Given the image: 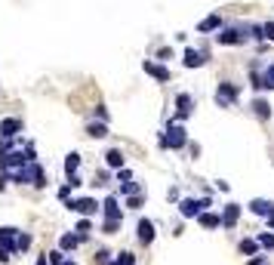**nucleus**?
<instances>
[{
    "mask_svg": "<svg viewBox=\"0 0 274 265\" xmlns=\"http://www.w3.org/2000/svg\"><path fill=\"white\" fill-rule=\"evenodd\" d=\"M247 31H250L247 25H231V28H222V31L216 34V43H219V46H244V43H247V37H250Z\"/></svg>",
    "mask_w": 274,
    "mask_h": 265,
    "instance_id": "nucleus-1",
    "label": "nucleus"
},
{
    "mask_svg": "<svg viewBox=\"0 0 274 265\" xmlns=\"http://www.w3.org/2000/svg\"><path fill=\"white\" fill-rule=\"evenodd\" d=\"M210 207H213L210 198H197V201H194V198H182V201H179V216H182V219H197L200 213H207Z\"/></svg>",
    "mask_w": 274,
    "mask_h": 265,
    "instance_id": "nucleus-2",
    "label": "nucleus"
},
{
    "mask_svg": "<svg viewBox=\"0 0 274 265\" xmlns=\"http://www.w3.org/2000/svg\"><path fill=\"white\" fill-rule=\"evenodd\" d=\"M65 210H71V213H77V216H89L93 219L96 213H102V204L96 198H71L65 204Z\"/></svg>",
    "mask_w": 274,
    "mask_h": 265,
    "instance_id": "nucleus-3",
    "label": "nucleus"
},
{
    "mask_svg": "<svg viewBox=\"0 0 274 265\" xmlns=\"http://www.w3.org/2000/svg\"><path fill=\"white\" fill-rule=\"evenodd\" d=\"M163 136H167V148H170V151H182V148L188 145V130L182 127V123H173V120H170Z\"/></svg>",
    "mask_w": 274,
    "mask_h": 265,
    "instance_id": "nucleus-4",
    "label": "nucleus"
},
{
    "mask_svg": "<svg viewBox=\"0 0 274 265\" xmlns=\"http://www.w3.org/2000/svg\"><path fill=\"white\" fill-rule=\"evenodd\" d=\"M237 96H241V86L231 83V80H222L216 86V105L219 108H231V105L237 102Z\"/></svg>",
    "mask_w": 274,
    "mask_h": 265,
    "instance_id": "nucleus-5",
    "label": "nucleus"
},
{
    "mask_svg": "<svg viewBox=\"0 0 274 265\" xmlns=\"http://www.w3.org/2000/svg\"><path fill=\"white\" fill-rule=\"evenodd\" d=\"M31 161H28V154L25 151H0V170L3 173H9V170H22V167H28Z\"/></svg>",
    "mask_w": 274,
    "mask_h": 265,
    "instance_id": "nucleus-6",
    "label": "nucleus"
},
{
    "mask_svg": "<svg viewBox=\"0 0 274 265\" xmlns=\"http://www.w3.org/2000/svg\"><path fill=\"white\" fill-rule=\"evenodd\" d=\"M194 114V96L191 93H179L176 96V114L170 117L173 123H182V120H188Z\"/></svg>",
    "mask_w": 274,
    "mask_h": 265,
    "instance_id": "nucleus-7",
    "label": "nucleus"
},
{
    "mask_svg": "<svg viewBox=\"0 0 274 265\" xmlns=\"http://www.w3.org/2000/svg\"><path fill=\"white\" fill-rule=\"evenodd\" d=\"M142 71H145V74H151L157 83H167V80L173 77V74H170V68H167V65H160V62H154V59H145V62H142Z\"/></svg>",
    "mask_w": 274,
    "mask_h": 265,
    "instance_id": "nucleus-8",
    "label": "nucleus"
},
{
    "mask_svg": "<svg viewBox=\"0 0 274 265\" xmlns=\"http://www.w3.org/2000/svg\"><path fill=\"white\" fill-rule=\"evenodd\" d=\"M0 247H6L9 253H19V228L15 225H0Z\"/></svg>",
    "mask_w": 274,
    "mask_h": 265,
    "instance_id": "nucleus-9",
    "label": "nucleus"
},
{
    "mask_svg": "<svg viewBox=\"0 0 274 265\" xmlns=\"http://www.w3.org/2000/svg\"><path fill=\"white\" fill-rule=\"evenodd\" d=\"M22 130H25L22 117H3L0 120V139H19Z\"/></svg>",
    "mask_w": 274,
    "mask_h": 265,
    "instance_id": "nucleus-10",
    "label": "nucleus"
},
{
    "mask_svg": "<svg viewBox=\"0 0 274 265\" xmlns=\"http://www.w3.org/2000/svg\"><path fill=\"white\" fill-rule=\"evenodd\" d=\"M154 235H157V232H154V222H151V219H139V222H136V241H139L142 247H151V244H154Z\"/></svg>",
    "mask_w": 274,
    "mask_h": 265,
    "instance_id": "nucleus-11",
    "label": "nucleus"
},
{
    "mask_svg": "<svg viewBox=\"0 0 274 265\" xmlns=\"http://www.w3.org/2000/svg\"><path fill=\"white\" fill-rule=\"evenodd\" d=\"M250 213L259 216V219L274 216V201H268V198H253V201H250Z\"/></svg>",
    "mask_w": 274,
    "mask_h": 265,
    "instance_id": "nucleus-12",
    "label": "nucleus"
},
{
    "mask_svg": "<svg viewBox=\"0 0 274 265\" xmlns=\"http://www.w3.org/2000/svg\"><path fill=\"white\" fill-rule=\"evenodd\" d=\"M222 28H225V19H222L219 12H210L207 19L197 22V31H200V34H213V31H222Z\"/></svg>",
    "mask_w": 274,
    "mask_h": 265,
    "instance_id": "nucleus-13",
    "label": "nucleus"
},
{
    "mask_svg": "<svg viewBox=\"0 0 274 265\" xmlns=\"http://www.w3.org/2000/svg\"><path fill=\"white\" fill-rule=\"evenodd\" d=\"M102 216L105 219H123V210H120L117 194H108V198L102 201Z\"/></svg>",
    "mask_w": 274,
    "mask_h": 265,
    "instance_id": "nucleus-14",
    "label": "nucleus"
},
{
    "mask_svg": "<svg viewBox=\"0 0 274 265\" xmlns=\"http://www.w3.org/2000/svg\"><path fill=\"white\" fill-rule=\"evenodd\" d=\"M241 213H244L241 204H225L222 207V228H234L237 219H241Z\"/></svg>",
    "mask_w": 274,
    "mask_h": 265,
    "instance_id": "nucleus-15",
    "label": "nucleus"
},
{
    "mask_svg": "<svg viewBox=\"0 0 274 265\" xmlns=\"http://www.w3.org/2000/svg\"><path fill=\"white\" fill-rule=\"evenodd\" d=\"M250 86H253L256 93L268 90V86H265V68H262L259 62H253V65H250Z\"/></svg>",
    "mask_w": 274,
    "mask_h": 265,
    "instance_id": "nucleus-16",
    "label": "nucleus"
},
{
    "mask_svg": "<svg viewBox=\"0 0 274 265\" xmlns=\"http://www.w3.org/2000/svg\"><path fill=\"white\" fill-rule=\"evenodd\" d=\"M197 225H200V228H207V232H216V228L222 225V213H213V210H207V213H200V216H197Z\"/></svg>",
    "mask_w": 274,
    "mask_h": 265,
    "instance_id": "nucleus-17",
    "label": "nucleus"
},
{
    "mask_svg": "<svg viewBox=\"0 0 274 265\" xmlns=\"http://www.w3.org/2000/svg\"><path fill=\"white\" fill-rule=\"evenodd\" d=\"M253 114L259 117L262 123H265V120H271V102H268L265 96H256V99H253Z\"/></svg>",
    "mask_w": 274,
    "mask_h": 265,
    "instance_id": "nucleus-18",
    "label": "nucleus"
},
{
    "mask_svg": "<svg viewBox=\"0 0 274 265\" xmlns=\"http://www.w3.org/2000/svg\"><path fill=\"white\" fill-rule=\"evenodd\" d=\"M80 244H83V238H80L77 232H65V235L59 238V250H65V253H74Z\"/></svg>",
    "mask_w": 274,
    "mask_h": 265,
    "instance_id": "nucleus-19",
    "label": "nucleus"
},
{
    "mask_svg": "<svg viewBox=\"0 0 274 265\" xmlns=\"http://www.w3.org/2000/svg\"><path fill=\"white\" fill-rule=\"evenodd\" d=\"M204 62H207V56H204L200 49H194V46H188L185 56H182V65H185V68H200Z\"/></svg>",
    "mask_w": 274,
    "mask_h": 265,
    "instance_id": "nucleus-20",
    "label": "nucleus"
},
{
    "mask_svg": "<svg viewBox=\"0 0 274 265\" xmlns=\"http://www.w3.org/2000/svg\"><path fill=\"white\" fill-rule=\"evenodd\" d=\"M105 164H108V170H123L126 157H123L120 148H108V151H105Z\"/></svg>",
    "mask_w": 274,
    "mask_h": 265,
    "instance_id": "nucleus-21",
    "label": "nucleus"
},
{
    "mask_svg": "<svg viewBox=\"0 0 274 265\" xmlns=\"http://www.w3.org/2000/svg\"><path fill=\"white\" fill-rule=\"evenodd\" d=\"M259 250H262V244L256 238H244L241 244H237V253L241 256H259Z\"/></svg>",
    "mask_w": 274,
    "mask_h": 265,
    "instance_id": "nucleus-22",
    "label": "nucleus"
},
{
    "mask_svg": "<svg viewBox=\"0 0 274 265\" xmlns=\"http://www.w3.org/2000/svg\"><path fill=\"white\" fill-rule=\"evenodd\" d=\"M31 185H34V188H43V185H46V170H43L37 161L31 164Z\"/></svg>",
    "mask_w": 274,
    "mask_h": 265,
    "instance_id": "nucleus-23",
    "label": "nucleus"
},
{
    "mask_svg": "<svg viewBox=\"0 0 274 265\" xmlns=\"http://www.w3.org/2000/svg\"><path fill=\"white\" fill-rule=\"evenodd\" d=\"M86 136H89V139H105V136H108V127H105L102 120H99V123L93 120V123H86Z\"/></svg>",
    "mask_w": 274,
    "mask_h": 265,
    "instance_id": "nucleus-24",
    "label": "nucleus"
},
{
    "mask_svg": "<svg viewBox=\"0 0 274 265\" xmlns=\"http://www.w3.org/2000/svg\"><path fill=\"white\" fill-rule=\"evenodd\" d=\"M93 228H96V225H93V219H89V216H83V219H80V222L74 225V232H77V235H80V238L86 241L89 235H93Z\"/></svg>",
    "mask_w": 274,
    "mask_h": 265,
    "instance_id": "nucleus-25",
    "label": "nucleus"
},
{
    "mask_svg": "<svg viewBox=\"0 0 274 265\" xmlns=\"http://www.w3.org/2000/svg\"><path fill=\"white\" fill-rule=\"evenodd\" d=\"M77 167H80V154H77V151H71V154L65 157V176H74Z\"/></svg>",
    "mask_w": 274,
    "mask_h": 265,
    "instance_id": "nucleus-26",
    "label": "nucleus"
},
{
    "mask_svg": "<svg viewBox=\"0 0 274 265\" xmlns=\"http://www.w3.org/2000/svg\"><path fill=\"white\" fill-rule=\"evenodd\" d=\"M120 225H123V219H102V235H117L120 232Z\"/></svg>",
    "mask_w": 274,
    "mask_h": 265,
    "instance_id": "nucleus-27",
    "label": "nucleus"
},
{
    "mask_svg": "<svg viewBox=\"0 0 274 265\" xmlns=\"http://www.w3.org/2000/svg\"><path fill=\"white\" fill-rule=\"evenodd\" d=\"M120 194H123V198H133V194H142V185H139V182H120Z\"/></svg>",
    "mask_w": 274,
    "mask_h": 265,
    "instance_id": "nucleus-28",
    "label": "nucleus"
},
{
    "mask_svg": "<svg viewBox=\"0 0 274 265\" xmlns=\"http://www.w3.org/2000/svg\"><path fill=\"white\" fill-rule=\"evenodd\" d=\"M256 241L262 244V250H274V232H262V235L256 238Z\"/></svg>",
    "mask_w": 274,
    "mask_h": 265,
    "instance_id": "nucleus-29",
    "label": "nucleus"
},
{
    "mask_svg": "<svg viewBox=\"0 0 274 265\" xmlns=\"http://www.w3.org/2000/svg\"><path fill=\"white\" fill-rule=\"evenodd\" d=\"M31 244H34V238H31L28 232H19V253H28Z\"/></svg>",
    "mask_w": 274,
    "mask_h": 265,
    "instance_id": "nucleus-30",
    "label": "nucleus"
},
{
    "mask_svg": "<svg viewBox=\"0 0 274 265\" xmlns=\"http://www.w3.org/2000/svg\"><path fill=\"white\" fill-rule=\"evenodd\" d=\"M157 59H160V62H170V59H176L173 46H160V49H157Z\"/></svg>",
    "mask_w": 274,
    "mask_h": 265,
    "instance_id": "nucleus-31",
    "label": "nucleus"
},
{
    "mask_svg": "<svg viewBox=\"0 0 274 265\" xmlns=\"http://www.w3.org/2000/svg\"><path fill=\"white\" fill-rule=\"evenodd\" d=\"M46 256H49V262H52V265H62V262L68 259V253H65V250H52V253H46Z\"/></svg>",
    "mask_w": 274,
    "mask_h": 265,
    "instance_id": "nucleus-32",
    "label": "nucleus"
},
{
    "mask_svg": "<svg viewBox=\"0 0 274 265\" xmlns=\"http://www.w3.org/2000/svg\"><path fill=\"white\" fill-rule=\"evenodd\" d=\"M117 259H120V265H136V253H133V250L117 253Z\"/></svg>",
    "mask_w": 274,
    "mask_h": 265,
    "instance_id": "nucleus-33",
    "label": "nucleus"
},
{
    "mask_svg": "<svg viewBox=\"0 0 274 265\" xmlns=\"http://www.w3.org/2000/svg\"><path fill=\"white\" fill-rule=\"evenodd\" d=\"M93 262H99V265H111V253H108V250H96Z\"/></svg>",
    "mask_w": 274,
    "mask_h": 265,
    "instance_id": "nucleus-34",
    "label": "nucleus"
},
{
    "mask_svg": "<svg viewBox=\"0 0 274 265\" xmlns=\"http://www.w3.org/2000/svg\"><path fill=\"white\" fill-rule=\"evenodd\" d=\"M145 204V194H133V198H126V207H130V210H139Z\"/></svg>",
    "mask_w": 274,
    "mask_h": 265,
    "instance_id": "nucleus-35",
    "label": "nucleus"
},
{
    "mask_svg": "<svg viewBox=\"0 0 274 265\" xmlns=\"http://www.w3.org/2000/svg\"><path fill=\"white\" fill-rule=\"evenodd\" d=\"M265 86H268V90H274V62L265 65Z\"/></svg>",
    "mask_w": 274,
    "mask_h": 265,
    "instance_id": "nucleus-36",
    "label": "nucleus"
},
{
    "mask_svg": "<svg viewBox=\"0 0 274 265\" xmlns=\"http://www.w3.org/2000/svg\"><path fill=\"white\" fill-rule=\"evenodd\" d=\"M59 201H62V204H68V201H71V185H68V182L59 188Z\"/></svg>",
    "mask_w": 274,
    "mask_h": 265,
    "instance_id": "nucleus-37",
    "label": "nucleus"
},
{
    "mask_svg": "<svg viewBox=\"0 0 274 265\" xmlns=\"http://www.w3.org/2000/svg\"><path fill=\"white\" fill-rule=\"evenodd\" d=\"M117 182H133V173L126 170V167H123V170H117Z\"/></svg>",
    "mask_w": 274,
    "mask_h": 265,
    "instance_id": "nucleus-38",
    "label": "nucleus"
},
{
    "mask_svg": "<svg viewBox=\"0 0 274 265\" xmlns=\"http://www.w3.org/2000/svg\"><path fill=\"white\" fill-rule=\"evenodd\" d=\"M265 262H268V256H262V253H259V256H250V259H247V265H265Z\"/></svg>",
    "mask_w": 274,
    "mask_h": 265,
    "instance_id": "nucleus-39",
    "label": "nucleus"
},
{
    "mask_svg": "<svg viewBox=\"0 0 274 265\" xmlns=\"http://www.w3.org/2000/svg\"><path fill=\"white\" fill-rule=\"evenodd\" d=\"M265 40L274 43V22H265Z\"/></svg>",
    "mask_w": 274,
    "mask_h": 265,
    "instance_id": "nucleus-40",
    "label": "nucleus"
},
{
    "mask_svg": "<svg viewBox=\"0 0 274 265\" xmlns=\"http://www.w3.org/2000/svg\"><path fill=\"white\" fill-rule=\"evenodd\" d=\"M96 117H99L102 123L108 120V108H105V105H96Z\"/></svg>",
    "mask_w": 274,
    "mask_h": 265,
    "instance_id": "nucleus-41",
    "label": "nucleus"
},
{
    "mask_svg": "<svg viewBox=\"0 0 274 265\" xmlns=\"http://www.w3.org/2000/svg\"><path fill=\"white\" fill-rule=\"evenodd\" d=\"M68 185H71V188H80V185H83V179L74 173V176H68Z\"/></svg>",
    "mask_w": 274,
    "mask_h": 265,
    "instance_id": "nucleus-42",
    "label": "nucleus"
},
{
    "mask_svg": "<svg viewBox=\"0 0 274 265\" xmlns=\"http://www.w3.org/2000/svg\"><path fill=\"white\" fill-rule=\"evenodd\" d=\"M9 256H12V253L6 250V247H0V265H6V262H9Z\"/></svg>",
    "mask_w": 274,
    "mask_h": 265,
    "instance_id": "nucleus-43",
    "label": "nucleus"
},
{
    "mask_svg": "<svg viewBox=\"0 0 274 265\" xmlns=\"http://www.w3.org/2000/svg\"><path fill=\"white\" fill-rule=\"evenodd\" d=\"M34 265H52V262H49V256L43 253V256H37V259H34Z\"/></svg>",
    "mask_w": 274,
    "mask_h": 265,
    "instance_id": "nucleus-44",
    "label": "nucleus"
},
{
    "mask_svg": "<svg viewBox=\"0 0 274 265\" xmlns=\"http://www.w3.org/2000/svg\"><path fill=\"white\" fill-rule=\"evenodd\" d=\"M167 201H179V188H170L167 191Z\"/></svg>",
    "mask_w": 274,
    "mask_h": 265,
    "instance_id": "nucleus-45",
    "label": "nucleus"
},
{
    "mask_svg": "<svg viewBox=\"0 0 274 265\" xmlns=\"http://www.w3.org/2000/svg\"><path fill=\"white\" fill-rule=\"evenodd\" d=\"M6 182H9V173H0V191L6 188Z\"/></svg>",
    "mask_w": 274,
    "mask_h": 265,
    "instance_id": "nucleus-46",
    "label": "nucleus"
},
{
    "mask_svg": "<svg viewBox=\"0 0 274 265\" xmlns=\"http://www.w3.org/2000/svg\"><path fill=\"white\" fill-rule=\"evenodd\" d=\"M268 228H271V232H274V216H268Z\"/></svg>",
    "mask_w": 274,
    "mask_h": 265,
    "instance_id": "nucleus-47",
    "label": "nucleus"
},
{
    "mask_svg": "<svg viewBox=\"0 0 274 265\" xmlns=\"http://www.w3.org/2000/svg\"><path fill=\"white\" fill-rule=\"evenodd\" d=\"M62 265H77V262H74V259H65V262H62Z\"/></svg>",
    "mask_w": 274,
    "mask_h": 265,
    "instance_id": "nucleus-48",
    "label": "nucleus"
},
{
    "mask_svg": "<svg viewBox=\"0 0 274 265\" xmlns=\"http://www.w3.org/2000/svg\"><path fill=\"white\" fill-rule=\"evenodd\" d=\"M111 265H120V259H117V256H114V259H111Z\"/></svg>",
    "mask_w": 274,
    "mask_h": 265,
    "instance_id": "nucleus-49",
    "label": "nucleus"
},
{
    "mask_svg": "<svg viewBox=\"0 0 274 265\" xmlns=\"http://www.w3.org/2000/svg\"><path fill=\"white\" fill-rule=\"evenodd\" d=\"M265 265H271V262H265Z\"/></svg>",
    "mask_w": 274,
    "mask_h": 265,
    "instance_id": "nucleus-50",
    "label": "nucleus"
}]
</instances>
